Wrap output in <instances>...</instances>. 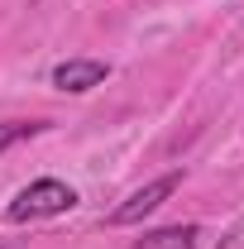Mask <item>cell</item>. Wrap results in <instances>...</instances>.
<instances>
[{
  "instance_id": "6da1fadb",
  "label": "cell",
  "mask_w": 244,
  "mask_h": 249,
  "mask_svg": "<svg viewBox=\"0 0 244 249\" xmlns=\"http://www.w3.org/2000/svg\"><path fill=\"white\" fill-rule=\"evenodd\" d=\"M77 206V192L58 178H38L29 182L15 201H10V211L5 216L15 220V225H24V220H43V216H62V211H72Z\"/></svg>"
},
{
  "instance_id": "7a4b0ae2",
  "label": "cell",
  "mask_w": 244,
  "mask_h": 249,
  "mask_svg": "<svg viewBox=\"0 0 244 249\" xmlns=\"http://www.w3.org/2000/svg\"><path fill=\"white\" fill-rule=\"evenodd\" d=\"M177 182H182V173H163V178H153V182H144L139 192H129L120 206L110 211V225H134V220H144L149 211H158L173 192H177Z\"/></svg>"
},
{
  "instance_id": "3957f363",
  "label": "cell",
  "mask_w": 244,
  "mask_h": 249,
  "mask_svg": "<svg viewBox=\"0 0 244 249\" xmlns=\"http://www.w3.org/2000/svg\"><path fill=\"white\" fill-rule=\"evenodd\" d=\"M110 77V62H101V58H67L53 67V87L58 91H91V87H101Z\"/></svg>"
},
{
  "instance_id": "277c9868",
  "label": "cell",
  "mask_w": 244,
  "mask_h": 249,
  "mask_svg": "<svg viewBox=\"0 0 244 249\" xmlns=\"http://www.w3.org/2000/svg\"><path fill=\"white\" fill-rule=\"evenodd\" d=\"M201 230L196 225H163V230H149L144 240H134V249H196Z\"/></svg>"
},
{
  "instance_id": "5b68a950",
  "label": "cell",
  "mask_w": 244,
  "mask_h": 249,
  "mask_svg": "<svg viewBox=\"0 0 244 249\" xmlns=\"http://www.w3.org/2000/svg\"><path fill=\"white\" fill-rule=\"evenodd\" d=\"M29 129H34V124H10V120H0V154H5L19 134H29Z\"/></svg>"
}]
</instances>
